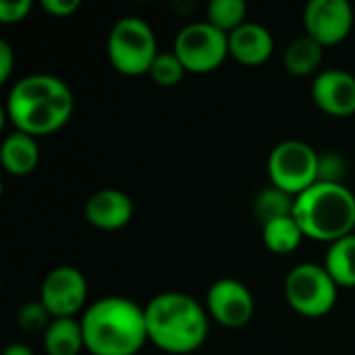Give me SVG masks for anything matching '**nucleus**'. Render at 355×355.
I'll return each instance as SVG.
<instances>
[{"instance_id": "nucleus-1", "label": "nucleus", "mask_w": 355, "mask_h": 355, "mask_svg": "<svg viewBox=\"0 0 355 355\" xmlns=\"http://www.w3.org/2000/svg\"><path fill=\"white\" fill-rule=\"evenodd\" d=\"M85 349L94 355H135L148 341L146 308L110 295L92 304L81 318Z\"/></svg>"}, {"instance_id": "nucleus-2", "label": "nucleus", "mask_w": 355, "mask_h": 355, "mask_svg": "<svg viewBox=\"0 0 355 355\" xmlns=\"http://www.w3.org/2000/svg\"><path fill=\"white\" fill-rule=\"evenodd\" d=\"M71 87L54 75H27L19 79L6 98V114L15 129L29 135H46L60 129L73 112Z\"/></svg>"}, {"instance_id": "nucleus-3", "label": "nucleus", "mask_w": 355, "mask_h": 355, "mask_svg": "<svg viewBox=\"0 0 355 355\" xmlns=\"http://www.w3.org/2000/svg\"><path fill=\"white\" fill-rule=\"evenodd\" d=\"M148 339L168 354H191L208 335L204 308L187 293L166 291L146 306Z\"/></svg>"}, {"instance_id": "nucleus-4", "label": "nucleus", "mask_w": 355, "mask_h": 355, "mask_svg": "<svg viewBox=\"0 0 355 355\" xmlns=\"http://www.w3.org/2000/svg\"><path fill=\"white\" fill-rule=\"evenodd\" d=\"M293 218L304 237L318 241H337L355 229V196L343 183L316 181L295 198Z\"/></svg>"}, {"instance_id": "nucleus-5", "label": "nucleus", "mask_w": 355, "mask_h": 355, "mask_svg": "<svg viewBox=\"0 0 355 355\" xmlns=\"http://www.w3.org/2000/svg\"><path fill=\"white\" fill-rule=\"evenodd\" d=\"M158 56L156 35L150 23L139 17H121L108 33V58L119 73H150Z\"/></svg>"}, {"instance_id": "nucleus-6", "label": "nucleus", "mask_w": 355, "mask_h": 355, "mask_svg": "<svg viewBox=\"0 0 355 355\" xmlns=\"http://www.w3.org/2000/svg\"><path fill=\"white\" fill-rule=\"evenodd\" d=\"M339 285L329 275L324 264L304 262L285 279V297L302 316L318 318L335 308Z\"/></svg>"}, {"instance_id": "nucleus-7", "label": "nucleus", "mask_w": 355, "mask_h": 355, "mask_svg": "<svg viewBox=\"0 0 355 355\" xmlns=\"http://www.w3.org/2000/svg\"><path fill=\"white\" fill-rule=\"evenodd\" d=\"M320 156L312 146L300 139H287L275 146L268 156V175L275 187L300 196L318 181Z\"/></svg>"}, {"instance_id": "nucleus-8", "label": "nucleus", "mask_w": 355, "mask_h": 355, "mask_svg": "<svg viewBox=\"0 0 355 355\" xmlns=\"http://www.w3.org/2000/svg\"><path fill=\"white\" fill-rule=\"evenodd\" d=\"M173 52L187 71L208 73L214 71L229 54V33L210 21H193L177 33Z\"/></svg>"}, {"instance_id": "nucleus-9", "label": "nucleus", "mask_w": 355, "mask_h": 355, "mask_svg": "<svg viewBox=\"0 0 355 355\" xmlns=\"http://www.w3.org/2000/svg\"><path fill=\"white\" fill-rule=\"evenodd\" d=\"M40 300L54 318H73L87 300V281L75 266H58L42 283Z\"/></svg>"}, {"instance_id": "nucleus-10", "label": "nucleus", "mask_w": 355, "mask_h": 355, "mask_svg": "<svg viewBox=\"0 0 355 355\" xmlns=\"http://www.w3.org/2000/svg\"><path fill=\"white\" fill-rule=\"evenodd\" d=\"M310 37L322 46L339 44L354 27V6L347 0H310L304 10Z\"/></svg>"}, {"instance_id": "nucleus-11", "label": "nucleus", "mask_w": 355, "mask_h": 355, "mask_svg": "<svg viewBox=\"0 0 355 355\" xmlns=\"http://www.w3.org/2000/svg\"><path fill=\"white\" fill-rule=\"evenodd\" d=\"M208 310L223 327H245L254 316V295L237 279H218L208 289Z\"/></svg>"}, {"instance_id": "nucleus-12", "label": "nucleus", "mask_w": 355, "mask_h": 355, "mask_svg": "<svg viewBox=\"0 0 355 355\" xmlns=\"http://www.w3.org/2000/svg\"><path fill=\"white\" fill-rule=\"evenodd\" d=\"M314 102L333 116H349L355 112V77L343 69H327L312 83Z\"/></svg>"}, {"instance_id": "nucleus-13", "label": "nucleus", "mask_w": 355, "mask_h": 355, "mask_svg": "<svg viewBox=\"0 0 355 355\" xmlns=\"http://www.w3.org/2000/svg\"><path fill=\"white\" fill-rule=\"evenodd\" d=\"M85 216L98 229H121L133 216V202L121 189H100L85 202Z\"/></svg>"}, {"instance_id": "nucleus-14", "label": "nucleus", "mask_w": 355, "mask_h": 355, "mask_svg": "<svg viewBox=\"0 0 355 355\" xmlns=\"http://www.w3.org/2000/svg\"><path fill=\"white\" fill-rule=\"evenodd\" d=\"M275 50L272 33L254 21H245L229 33V54L243 64H262Z\"/></svg>"}, {"instance_id": "nucleus-15", "label": "nucleus", "mask_w": 355, "mask_h": 355, "mask_svg": "<svg viewBox=\"0 0 355 355\" xmlns=\"http://www.w3.org/2000/svg\"><path fill=\"white\" fill-rule=\"evenodd\" d=\"M0 160L2 166L10 175H27L37 166L40 160V148L33 135L15 129L8 133L0 148Z\"/></svg>"}, {"instance_id": "nucleus-16", "label": "nucleus", "mask_w": 355, "mask_h": 355, "mask_svg": "<svg viewBox=\"0 0 355 355\" xmlns=\"http://www.w3.org/2000/svg\"><path fill=\"white\" fill-rule=\"evenodd\" d=\"M85 347L81 322L75 318H52L44 331V349L48 355H77Z\"/></svg>"}, {"instance_id": "nucleus-17", "label": "nucleus", "mask_w": 355, "mask_h": 355, "mask_svg": "<svg viewBox=\"0 0 355 355\" xmlns=\"http://www.w3.org/2000/svg\"><path fill=\"white\" fill-rule=\"evenodd\" d=\"M324 268L339 287H355V233L331 243Z\"/></svg>"}, {"instance_id": "nucleus-18", "label": "nucleus", "mask_w": 355, "mask_h": 355, "mask_svg": "<svg viewBox=\"0 0 355 355\" xmlns=\"http://www.w3.org/2000/svg\"><path fill=\"white\" fill-rule=\"evenodd\" d=\"M322 62V44L310 35L293 40L285 50V67L293 75H310Z\"/></svg>"}, {"instance_id": "nucleus-19", "label": "nucleus", "mask_w": 355, "mask_h": 355, "mask_svg": "<svg viewBox=\"0 0 355 355\" xmlns=\"http://www.w3.org/2000/svg\"><path fill=\"white\" fill-rule=\"evenodd\" d=\"M293 208H295V196H291L275 185L262 189L254 200V214L262 227L277 218L293 216Z\"/></svg>"}, {"instance_id": "nucleus-20", "label": "nucleus", "mask_w": 355, "mask_h": 355, "mask_svg": "<svg viewBox=\"0 0 355 355\" xmlns=\"http://www.w3.org/2000/svg\"><path fill=\"white\" fill-rule=\"evenodd\" d=\"M302 237L304 233L293 216L277 218L262 227V239L266 248L275 254H291L300 245Z\"/></svg>"}, {"instance_id": "nucleus-21", "label": "nucleus", "mask_w": 355, "mask_h": 355, "mask_svg": "<svg viewBox=\"0 0 355 355\" xmlns=\"http://www.w3.org/2000/svg\"><path fill=\"white\" fill-rule=\"evenodd\" d=\"M245 15L248 4L243 0H210L208 4V21L225 33H231L233 29L243 25Z\"/></svg>"}, {"instance_id": "nucleus-22", "label": "nucleus", "mask_w": 355, "mask_h": 355, "mask_svg": "<svg viewBox=\"0 0 355 355\" xmlns=\"http://www.w3.org/2000/svg\"><path fill=\"white\" fill-rule=\"evenodd\" d=\"M185 71L187 69L183 67V62L175 52H158V56L150 67V77L162 87H173L183 79Z\"/></svg>"}, {"instance_id": "nucleus-23", "label": "nucleus", "mask_w": 355, "mask_h": 355, "mask_svg": "<svg viewBox=\"0 0 355 355\" xmlns=\"http://www.w3.org/2000/svg\"><path fill=\"white\" fill-rule=\"evenodd\" d=\"M50 316H52V314L48 312V308L44 306V302L37 300V302L25 304V306L21 308L17 320H19V324H21L23 331H27V333H37V331H46V329H48V324L52 322Z\"/></svg>"}, {"instance_id": "nucleus-24", "label": "nucleus", "mask_w": 355, "mask_h": 355, "mask_svg": "<svg viewBox=\"0 0 355 355\" xmlns=\"http://www.w3.org/2000/svg\"><path fill=\"white\" fill-rule=\"evenodd\" d=\"M31 6H33L31 0H0V21L17 23L27 17Z\"/></svg>"}, {"instance_id": "nucleus-25", "label": "nucleus", "mask_w": 355, "mask_h": 355, "mask_svg": "<svg viewBox=\"0 0 355 355\" xmlns=\"http://www.w3.org/2000/svg\"><path fill=\"white\" fill-rule=\"evenodd\" d=\"M343 173V162L339 160V156H320V171H318V181H333V183H341L339 177Z\"/></svg>"}, {"instance_id": "nucleus-26", "label": "nucleus", "mask_w": 355, "mask_h": 355, "mask_svg": "<svg viewBox=\"0 0 355 355\" xmlns=\"http://www.w3.org/2000/svg\"><path fill=\"white\" fill-rule=\"evenodd\" d=\"M42 6L54 17H69L79 8V0H42Z\"/></svg>"}, {"instance_id": "nucleus-27", "label": "nucleus", "mask_w": 355, "mask_h": 355, "mask_svg": "<svg viewBox=\"0 0 355 355\" xmlns=\"http://www.w3.org/2000/svg\"><path fill=\"white\" fill-rule=\"evenodd\" d=\"M12 62H15V54L8 42L0 40V81H6L10 71H12Z\"/></svg>"}, {"instance_id": "nucleus-28", "label": "nucleus", "mask_w": 355, "mask_h": 355, "mask_svg": "<svg viewBox=\"0 0 355 355\" xmlns=\"http://www.w3.org/2000/svg\"><path fill=\"white\" fill-rule=\"evenodd\" d=\"M2 355H33V352H31V347L25 345V343H12V345H8V347L4 349V354Z\"/></svg>"}]
</instances>
